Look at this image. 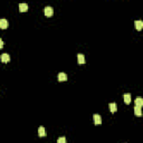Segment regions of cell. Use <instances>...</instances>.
Masks as SVG:
<instances>
[{
	"mask_svg": "<svg viewBox=\"0 0 143 143\" xmlns=\"http://www.w3.org/2000/svg\"><path fill=\"white\" fill-rule=\"evenodd\" d=\"M135 105L139 107L143 106V98L141 97V96H137V97L135 98Z\"/></svg>",
	"mask_w": 143,
	"mask_h": 143,
	"instance_id": "10",
	"label": "cell"
},
{
	"mask_svg": "<svg viewBox=\"0 0 143 143\" xmlns=\"http://www.w3.org/2000/svg\"><path fill=\"white\" fill-rule=\"evenodd\" d=\"M93 117H94V123L96 124V125H101V124H102V117H101V115H98V114H94V115H93Z\"/></svg>",
	"mask_w": 143,
	"mask_h": 143,
	"instance_id": "2",
	"label": "cell"
},
{
	"mask_svg": "<svg viewBox=\"0 0 143 143\" xmlns=\"http://www.w3.org/2000/svg\"><path fill=\"white\" fill-rule=\"evenodd\" d=\"M110 110H111V112H112V113H115V112H116V110H117L116 104H115V103H111V104H110Z\"/></svg>",
	"mask_w": 143,
	"mask_h": 143,
	"instance_id": "13",
	"label": "cell"
},
{
	"mask_svg": "<svg viewBox=\"0 0 143 143\" xmlns=\"http://www.w3.org/2000/svg\"><path fill=\"white\" fill-rule=\"evenodd\" d=\"M134 113H135L137 116H142V110H141V107H139V106L134 107Z\"/></svg>",
	"mask_w": 143,
	"mask_h": 143,
	"instance_id": "12",
	"label": "cell"
},
{
	"mask_svg": "<svg viewBox=\"0 0 143 143\" xmlns=\"http://www.w3.org/2000/svg\"><path fill=\"white\" fill-rule=\"evenodd\" d=\"M3 47V42H2V39H0V48H2Z\"/></svg>",
	"mask_w": 143,
	"mask_h": 143,
	"instance_id": "15",
	"label": "cell"
},
{
	"mask_svg": "<svg viewBox=\"0 0 143 143\" xmlns=\"http://www.w3.org/2000/svg\"><path fill=\"white\" fill-rule=\"evenodd\" d=\"M135 28H137V30H142L143 29V21L142 20H137V21H135Z\"/></svg>",
	"mask_w": 143,
	"mask_h": 143,
	"instance_id": "7",
	"label": "cell"
},
{
	"mask_svg": "<svg viewBox=\"0 0 143 143\" xmlns=\"http://www.w3.org/2000/svg\"><path fill=\"white\" fill-rule=\"evenodd\" d=\"M9 60H10V56H9V54H2L1 55V62L2 63H9Z\"/></svg>",
	"mask_w": 143,
	"mask_h": 143,
	"instance_id": "3",
	"label": "cell"
},
{
	"mask_svg": "<svg viewBox=\"0 0 143 143\" xmlns=\"http://www.w3.org/2000/svg\"><path fill=\"white\" fill-rule=\"evenodd\" d=\"M19 10H20V12H26L27 10H28V5L27 3H20Z\"/></svg>",
	"mask_w": 143,
	"mask_h": 143,
	"instance_id": "6",
	"label": "cell"
},
{
	"mask_svg": "<svg viewBox=\"0 0 143 143\" xmlns=\"http://www.w3.org/2000/svg\"><path fill=\"white\" fill-rule=\"evenodd\" d=\"M58 81L59 82L67 81V75H66L65 73H59V74H58Z\"/></svg>",
	"mask_w": 143,
	"mask_h": 143,
	"instance_id": "8",
	"label": "cell"
},
{
	"mask_svg": "<svg viewBox=\"0 0 143 143\" xmlns=\"http://www.w3.org/2000/svg\"><path fill=\"white\" fill-rule=\"evenodd\" d=\"M44 13H45V16H47V17H52L53 13H54V10H53L52 7H45Z\"/></svg>",
	"mask_w": 143,
	"mask_h": 143,
	"instance_id": "1",
	"label": "cell"
},
{
	"mask_svg": "<svg viewBox=\"0 0 143 143\" xmlns=\"http://www.w3.org/2000/svg\"><path fill=\"white\" fill-rule=\"evenodd\" d=\"M7 27H8V21L2 18V19L0 20V28H1V29H6Z\"/></svg>",
	"mask_w": 143,
	"mask_h": 143,
	"instance_id": "9",
	"label": "cell"
},
{
	"mask_svg": "<svg viewBox=\"0 0 143 143\" xmlns=\"http://www.w3.org/2000/svg\"><path fill=\"white\" fill-rule=\"evenodd\" d=\"M57 143H66V137H59L58 140H57Z\"/></svg>",
	"mask_w": 143,
	"mask_h": 143,
	"instance_id": "14",
	"label": "cell"
},
{
	"mask_svg": "<svg viewBox=\"0 0 143 143\" xmlns=\"http://www.w3.org/2000/svg\"><path fill=\"white\" fill-rule=\"evenodd\" d=\"M123 98H124L125 104H130L131 103V94L130 93H125V94L123 95Z\"/></svg>",
	"mask_w": 143,
	"mask_h": 143,
	"instance_id": "5",
	"label": "cell"
},
{
	"mask_svg": "<svg viewBox=\"0 0 143 143\" xmlns=\"http://www.w3.org/2000/svg\"><path fill=\"white\" fill-rule=\"evenodd\" d=\"M38 135H39V137H46V135H47V133H46V130H45V127H44V126H40L38 129Z\"/></svg>",
	"mask_w": 143,
	"mask_h": 143,
	"instance_id": "4",
	"label": "cell"
},
{
	"mask_svg": "<svg viewBox=\"0 0 143 143\" xmlns=\"http://www.w3.org/2000/svg\"><path fill=\"white\" fill-rule=\"evenodd\" d=\"M77 60H78V64H85V56L83 54H78Z\"/></svg>",
	"mask_w": 143,
	"mask_h": 143,
	"instance_id": "11",
	"label": "cell"
}]
</instances>
